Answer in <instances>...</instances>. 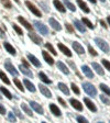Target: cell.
I'll return each instance as SVG.
<instances>
[{
	"mask_svg": "<svg viewBox=\"0 0 110 123\" xmlns=\"http://www.w3.org/2000/svg\"><path fill=\"white\" fill-rule=\"evenodd\" d=\"M95 43L97 44L98 47H99L103 52H105V53H109L110 52L109 45H108V43L106 41H104V40H101V38H99V37H96L95 38Z\"/></svg>",
	"mask_w": 110,
	"mask_h": 123,
	"instance_id": "obj_1",
	"label": "cell"
},
{
	"mask_svg": "<svg viewBox=\"0 0 110 123\" xmlns=\"http://www.w3.org/2000/svg\"><path fill=\"white\" fill-rule=\"evenodd\" d=\"M83 88L86 91V93H88L89 96L94 97V96L97 95V90H96V88L90 82H83Z\"/></svg>",
	"mask_w": 110,
	"mask_h": 123,
	"instance_id": "obj_2",
	"label": "cell"
},
{
	"mask_svg": "<svg viewBox=\"0 0 110 123\" xmlns=\"http://www.w3.org/2000/svg\"><path fill=\"white\" fill-rule=\"evenodd\" d=\"M33 24H34V26H35V29L41 34H43V35H47V34H49V29L46 28V25H44L43 23L39 22V21H34Z\"/></svg>",
	"mask_w": 110,
	"mask_h": 123,
	"instance_id": "obj_3",
	"label": "cell"
},
{
	"mask_svg": "<svg viewBox=\"0 0 110 123\" xmlns=\"http://www.w3.org/2000/svg\"><path fill=\"white\" fill-rule=\"evenodd\" d=\"M5 68L7 69V70L10 73L11 75H13V76H18V74H19L18 70L14 68V66L11 64V62L9 61V59H7V61L5 62Z\"/></svg>",
	"mask_w": 110,
	"mask_h": 123,
	"instance_id": "obj_4",
	"label": "cell"
},
{
	"mask_svg": "<svg viewBox=\"0 0 110 123\" xmlns=\"http://www.w3.org/2000/svg\"><path fill=\"white\" fill-rule=\"evenodd\" d=\"M26 7L30 9V11L33 13V14H35L36 17H41V12H40V10H39L33 3H31L30 1H26Z\"/></svg>",
	"mask_w": 110,
	"mask_h": 123,
	"instance_id": "obj_5",
	"label": "cell"
},
{
	"mask_svg": "<svg viewBox=\"0 0 110 123\" xmlns=\"http://www.w3.org/2000/svg\"><path fill=\"white\" fill-rule=\"evenodd\" d=\"M30 105H31V108H32L34 111H36V112L40 113V114H43V113H44L43 108H42L41 105H39V103H36L35 101H31V102H30Z\"/></svg>",
	"mask_w": 110,
	"mask_h": 123,
	"instance_id": "obj_6",
	"label": "cell"
},
{
	"mask_svg": "<svg viewBox=\"0 0 110 123\" xmlns=\"http://www.w3.org/2000/svg\"><path fill=\"white\" fill-rule=\"evenodd\" d=\"M29 37H30L35 44H39V45H40V44L42 43V38L40 37L38 34L33 33V32H30V33H29Z\"/></svg>",
	"mask_w": 110,
	"mask_h": 123,
	"instance_id": "obj_7",
	"label": "cell"
},
{
	"mask_svg": "<svg viewBox=\"0 0 110 123\" xmlns=\"http://www.w3.org/2000/svg\"><path fill=\"white\" fill-rule=\"evenodd\" d=\"M49 22H50V25L52 26V28L54 29V30H56V31H61L62 30V26H61V24H59L58 22H57L55 19H53V18H51L49 20Z\"/></svg>",
	"mask_w": 110,
	"mask_h": 123,
	"instance_id": "obj_8",
	"label": "cell"
},
{
	"mask_svg": "<svg viewBox=\"0 0 110 123\" xmlns=\"http://www.w3.org/2000/svg\"><path fill=\"white\" fill-rule=\"evenodd\" d=\"M82 70H83V73H84V74L88 77V78H94L92 70L88 66H86V65H83V66H82Z\"/></svg>",
	"mask_w": 110,
	"mask_h": 123,
	"instance_id": "obj_9",
	"label": "cell"
},
{
	"mask_svg": "<svg viewBox=\"0 0 110 123\" xmlns=\"http://www.w3.org/2000/svg\"><path fill=\"white\" fill-rule=\"evenodd\" d=\"M39 88H40V91H41L46 98H52L51 91H50V90L47 89L45 86H43V85H40V86H39Z\"/></svg>",
	"mask_w": 110,
	"mask_h": 123,
	"instance_id": "obj_10",
	"label": "cell"
},
{
	"mask_svg": "<svg viewBox=\"0 0 110 123\" xmlns=\"http://www.w3.org/2000/svg\"><path fill=\"white\" fill-rule=\"evenodd\" d=\"M19 69H20L21 73H22V74H24L26 76H29V77H31V78L33 77V74H32V72L29 69V67H26V66L20 65V66H19Z\"/></svg>",
	"mask_w": 110,
	"mask_h": 123,
	"instance_id": "obj_11",
	"label": "cell"
},
{
	"mask_svg": "<svg viewBox=\"0 0 110 123\" xmlns=\"http://www.w3.org/2000/svg\"><path fill=\"white\" fill-rule=\"evenodd\" d=\"M28 58H29V61H31V63H32L34 66L41 67V63L39 62V59L36 58L34 55H32V54H28Z\"/></svg>",
	"mask_w": 110,
	"mask_h": 123,
	"instance_id": "obj_12",
	"label": "cell"
},
{
	"mask_svg": "<svg viewBox=\"0 0 110 123\" xmlns=\"http://www.w3.org/2000/svg\"><path fill=\"white\" fill-rule=\"evenodd\" d=\"M84 102L86 103V105H87V108L89 109L90 111H92V112H95V111H97V108H96V105H94V103L90 101L88 98H85L84 99Z\"/></svg>",
	"mask_w": 110,
	"mask_h": 123,
	"instance_id": "obj_13",
	"label": "cell"
},
{
	"mask_svg": "<svg viewBox=\"0 0 110 123\" xmlns=\"http://www.w3.org/2000/svg\"><path fill=\"white\" fill-rule=\"evenodd\" d=\"M73 49H75V52H77V54H84V47L80 45L78 42H74L73 43Z\"/></svg>",
	"mask_w": 110,
	"mask_h": 123,
	"instance_id": "obj_14",
	"label": "cell"
},
{
	"mask_svg": "<svg viewBox=\"0 0 110 123\" xmlns=\"http://www.w3.org/2000/svg\"><path fill=\"white\" fill-rule=\"evenodd\" d=\"M58 49H61V52H63V54H65L66 56H68V57H71V56H72V52L69 51V49H67L66 46H64V45H63V44L58 43Z\"/></svg>",
	"mask_w": 110,
	"mask_h": 123,
	"instance_id": "obj_15",
	"label": "cell"
},
{
	"mask_svg": "<svg viewBox=\"0 0 110 123\" xmlns=\"http://www.w3.org/2000/svg\"><path fill=\"white\" fill-rule=\"evenodd\" d=\"M92 68L95 69L96 73H97V74H99L100 76H104V75H105L104 69L101 68V66H100L99 64H97V63H92Z\"/></svg>",
	"mask_w": 110,
	"mask_h": 123,
	"instance_id": "obj_16",
	"label": "cell"
},
{
	"mask_svg": "<svg viewBox=\"0 0 110 123\" xmlns=\"http://www.w3.org/2000/svg\"><path fill=\"white\" fill-rule=\"evenodd\" d=\"M71 105H72L73 108H75L76 110H78V111H82L83 110V105H80V102H79V101H77V100L71 99Z\"/></svg>",
	"mask_w": 110,
	"mask_h": 123,
	"instance_id": "obj_17",
	"label": "cell"
},
{
	"mask_svg": "<svg viewBox=\"0 0 110 123\" xmlns=\"http://www.w3.org/2000/svg\"><path fill=\"white\" fill-rule=\"evenodd\" d=\"M74 24H75V26H76V28L79 30V32H82V33H85V32H86V28H85L84 24H83L80 21L74 20Z\"/></svg>",
	"mask_w": 110,
	"mask_h": 123,
	"instance_id": "obj_18",
	"label": "cell"
},
{
	"mask_svg": "<svg viewBox=\"0 0 110 123\" xmlns=\"http://www.w3.org/2000/svg\"><path fill=\"white\" fill-rule=\"evenodd\" d=\"M50 109H51L52 113H53L54 115H56V117H59V115L62 114V113H61V110H59L58 108H57L56 105H54V103H51V105H50Z\"/></svg>",
	"mask_w": 110,
	"mask_h": 123,
	"instance_id": "obj_19",
	"label": "cell"
},
{
	"mask_svg": "<svg viewBox=\"0 0 110 123\" xmlns=\"http://www.w3.org/2000/svg\"><path fill=\"white\" fill-rule=\"evenodd\" d=\"M3 46H5V49H7L8 53L11 54V55H13V56H14V55H15V49H13V46H11L10 44L8 43V42H5V43H3Z\"/></svg>",
	"mask_w": 110,
	"mask_h": 123,
	"instance_id": "obj_20",
	"label": "cell"
},
{
	"mask_svg": "<svg viewBox=\"0 0 110 123\" xmlns=\"http://www.w3.org/2000/svg\"><path fill=\"white\" fill-rule=\"evenodd\" d=\"M18 21L21 23V24H22V25H24V28H26V29H28V30H32V25H31V24L26 20H24L22 17H18Z\"/></svg>",
	"mask_w": 110,
	"mask_h": 123,
	"instance_id": "obj_21",
	"label": "cell"
},
{
	"mask_svg": "<svg viewBox=\"0 0 110 123\" xmlns=\"http://www.w3.org/2000/svg\"><path fill=\"white\" fill-rule=\"evenodd\" d=\"M23 82H24V86L26 87V89H28L29 91H31V92H35V87H34V85H33V84H31V82L29 81L28 79H24V80H23Z\"/></svg>",
	"mask_w": 110,
	"mask_h": 123,
	"instance_id": "obj_22",
	"label": "cell"
},
{
	"mask_svg": "<svg viewBox=\"0 0 110 123\" xmlns=\"http://www.w3.org/2000/svg\"><path fill=\"white\" fill-rule=\"evenodd\" d=\"M58 88H59V90H61L63 93H65L66 96H69V89L67 88V86L65 84H63V82H59V84H58Z\"/></svg>",
	"mask_w": 110,
	"mask_h": 123,
	"instance_id": "obj_23",
	"label": "cell"
},
{
	"mask_svg": "<svg viewBox=\"0 0 110 123\" xmlns=\"http://www.w3.org/2000/svg\"><path fill=\"white\" fill-rule=\"evenodd\" d=\"M57 67H58L59 69H61V72L62 73H64L65 75H68L69 74V70H68V68H67L66 66H65L62 62H57Z\"/></svg>",
	"mask_w": 110,
	"mask_h": 123,
	"instance_id": "obj_24",
	"label": "cell"
},
{
	"mask_svg": "<svg viewBox=\"0 0 110 123\" xmlns=\"http://www.w3.org/2000/svg\"><path fill=\"white\" fill-rule=\"evenodd\" d=\"M77 3H78V6L80 7V9H82L84 12H86V13H88L89 12V8L87 7V5L83 1V0H77Z\"/></svg>",
	"mask_w": 110,
	"mask_h": 123,
	"instance_id": "obj_25",
	"label": "cell"
},
{
	"mask_svg": "<svg viewBox=\"0 0 110 123\" xmlns=\"http://www.w3.org/2000/svg\"><path fill=\"white\" fill-rule=\"evenodd\" d=\"M42 54H43V57H44V59H45V62L47 63V64H50V65H53L54 64V59L50 56L47 52H43Z\"/></svg>",
	"mask_w": 110,
	"mask_h": 123,
	"instance_id": "obj_26",
	"label": "cell"
},
{
	"mask_svg": "<svg viewBox=\"0 0 110 123\" xmlns=\"http://www.w3.org/2000/svg\"><path fill=\"white\" fill-rule=\"evenodd\" d=\"M53 3H54V6L56 7V9H57L58 11H61V12H65V10H66V9H65V7L62 5L61 2H59L58 0H54Z\"/></svg>",
	"mask_w": 110,
	"mask_h": 123,
	"instance_id": "obj_27",
	"label": "cell"
},
{
	"mask_svg": "<svg viewBox=\"0 0 110 123\" xmlns=\"http://www.w3.org/2000/svg\"><path fill=\"white\" fill-rule=\"evenodd\" d=\"M39 77H40V79H41L43 82H45V84H51V82H52L51 80L47 78V76H46L44 73H42V72L39 73Z\"/></svg>",
	"mask_w": 110,
	"mask_h": 123,
	"instance_id": "obj_28",
	"label": "cell"
},
{
	"mask_svg": "<svg viewBox=\"0 0 110 123\" xmlns=\"http://www.w3.org/2000/svg\"><path fill=\"white\" fill-rule=\"evenodd\" d=\"M21 108H22V110L24 111L26 114L30 115V117H32V111L30 110V108L28 107V105H26V103H22V105H21Z\"/></svg>",
	"mask_w": 110,
	"mask_h": 123,
	"instance_id": "obj_29",
	"label": "cell"
},
{
	"mask_svg": "<svg viewBox=\"0 0 110 123\" xmlns=\"http://www.w3.org/2000/svg\"><path fill=\"white\" fill-rule=\"evenodd\" d=\"M99 87H100V89L103 90L105 93H107L108 96H110V88L108 87L107 85H105V84H100L99 85Z\"/></svg>",
	"mask_w": 110,
	"mask_h": 123,
	"instance_id": "obj_30",
	"label": "cell"
},
{
	"mask_svg": "<svg viewBox=\"0 0 110 123\" xmlns=\"http://www.w3.org/2000/svg\"><path fill=\"white\" fill-rule=\"evenodd\" d=\"M64 3H65V6H66V8H68L71 11H75L76 10V8H75V6L73 5L69 0H64Z\"/></svg>",
	"mask_w": 110,
	"mask_h": 123,
	"instance_id": "obj_31",
	"label": "cell"
},
{
	"mask_svg": "<svg viewBox=\"0 0 110 123\" xmlns=\"http://www.w3.org/2000/svg\"><path fill=\"white\" fill-rule=\"evenodd\" d=\"M0 90H1V92H2V93L8 98V99H12V95L9 92V90H8V89H6L5 87H1V88H0Z\"/></svg>",
	"mask_w": 110,
	"mask_h": 123,
	"instance_id": "obj_32",
	"label": "cell"
},
{
	"mask_svg": "<svg viewBox=\"0 0 110 123\" xmlns=\"http://www.w3.org/2000/svg\"><path fill=\"white\" fill-rule=\"evenodd\" d=\"M0 78H1V80H2L5 84H7V85H10V80L8 79V77L5 75V73H2V72H0Z\"/></svg>",
	"mask_w": 110,
	"mask_h": 123,
	"instance_id": "obj_33",
	"label": "cell"
},
{
	"mask_svg": "<svg viewBox=\"0 0 110 123\" xmlns=\"http://www.w3.org/2000/svg\"><path fill=\"white\" fill-rule=\"evenodd\" d=\"M13 81H14V84H15V86H17V87H18V89L19 90H21V91H24V88L22 87V84H21L20 82V80L19 79H17V78H14V80H13Z\"/></svg>",
	"mask_w": 110,
	"mask_h": 123,
	"instance_id": "obj_34",
	"label": "cell"
},
{
	"mask_svg": "<svg viewBox=\"0 0 110 123\" xmlns=\"http://www.w3.org/2000/svg\"><path fill=\"white\" fill-rule=\"evenodd\" d=\"M45 47H46L47 49H49V51L51 52V53L53 54V55H56V54H57L56 52H55V49H54V47H53V46H52L50 43H46V44H45Z\"/></svg>",
	"mask_w": 110,
	"mask_h": 123,
	"instance_id": "obj_35",
	"label": "cell"
},
{
	"mask_svg": "<svg viewBox=\"0 0 110 123\" xmlns=\"http://www.w3.org/2000/svg\"><path fill=\"white\" fill-rule=\"evenodd\" d=\"M0 1H1V3L5 6V8H8V9H10V8L12 7V5H11V2L9 1V0H0Z\"/></svg>",
	"mask_w": 110,
	"mask_h": 123,
	"instance_id": "obj_36",
	"label": "cell"
},
{
	"mask_svg": "<svg viewBox=\"0 0 110 123\" xmlns=\"http://www.w3.org/2000/svg\"><path fill=\"white\" fill-rule=\"evenodd\" d=\"M83 23H84V24H86V25H87L89 29H94V25H92V23L90 22L88 19H86V18L83 19Z\"/></svg>",
	"mask_w": 110,
	"mask_h": 123,
	"instance_id": "obj_37",
	"label": "cell"
},
{
	"mask_svg": "<svg viewBox=\"0 0 110 123\" xmlns=\"http://www.w3.org/2000/svg\"><path fill=\"white\" fill-rule=\"evenodd\" d=\"M13 112H14V113H15V115H17L18 118H20L21 120H23V119H24V118H23V115L21 114V112H20V111H19V110H18V109H17V108H15V107L13 108Z\"/></svg>",
	"mask_w": 110,
	"mask_h": 123,
	"instance_id": "obj_38",
	"label": "cell"
},
{
	"mask_svg": "<svg viewBox=\"0 0 110 123\" xmlns=\"http://www.w3.org/2000/svg\"><path fill=\"white\" fill-rule=\"evenodd\" d=\"M8 119H9V121H11V122H15V115L13 112H9L8 113Z\"/></svg>",
	"mask_w": 110,
	"mask_h": 123,
	"instance_id": "obj_39",
	"label": "cell"
},
{
	"mask_svg": "<svg viewBox=\"0 0 110 123\" xmlns=\"http://www.w3.org/2000/svg\"><path fill=\"white\" fill-rule=\"evenodd\" d=\"M100 100H101L105 105H110V100L108 99L106 96H100Z\"/></svg>",
	"mask_w": 110,
	"mask_h": 123,
	"instance_id": "obj_40",
	"label": "cell"
},
{
	"mask_svg": "<svg viewBox=\"0 0 110 123\" xmlns=\"http://www.w3.org/2000/svg\"><path fill=\"white\" fill-rule=\"evenodd\" d=\"M13 30H14L15 32L19 34V35H22V34H23V33H22V30H21V29L19 28L18 25H15V24H13Z\"/></svg>",
	"mask_w": 110,
	"mask_h": 123,
	"instance_id": "obj_41",
	"label": "cell"
},
{
	"mask_svg": "<svg viewBox=\"0 0 110 123\" xmlns=\"http://www.w3.org/2000/svg\"><path fill=\"white\" fill-rule=\"evenodd\" d=\"M72 89H73V91L75 92V93H76V95H79V89H78V87H77L76 85L75 84H72Z\"/></svg>",
	"mask_w": 110,
	"mask_h": 123,
	"instance_id": "obj_42",
	"label": "cell"
},
{
	"mask_svg": "<svg viewBox=\"0 0 110 123\" xmlns=\"http://www.w3.org/2000/svg\"><path fill=\"white\" fill-rule=\"evenodd\" d=\"M103 64H104V66H105L106 68H107L108 70L110 72V63H109V62H108L107 59H103Z\"/></svg>",
	"mask_w": 110,
	"mask_h": 123,
	"instance_id": "obj_43",
	"label": "cell"
},
{
	"mask_svg": "<svg viewBox=\"0 0 110 123\" xmlns=\"http://www.w3.org/2000/svg\"><path fill=\"white\" fill-rule=\"evenodd\" d=\"M88 51H89V53L91 54L92 56H97V52H96L95 49H92L91 46H88Z\"/></svg>",
	"mask_w": 110,
	"mask_h": 123,
	"instance_id": "obj_44",
	"label": "cell"
},
{
	"mask_svg": "<svg viewBox=\"0 0 110 123\" xmlns=\"http://www.w3.org/2000/svg\"><path fill=\"white\" fill-rule=\"evenodd\" d=\"M65 25H66V29H67V31H68L69 33H73V32H74V29H73V26L71 25V24H68V23H66Z\"/></svg>",
	"mask_w": 110,
	"mask_h": 123,
	"instance_id": "obj_45",
	"label": "cell"
},
{
	"mask_svg": "<svg viewBox=\"0 0 110 123\" xmlns=\"http://www.w3.org/2000/svg\"><path fill=\"white\" fill-rule=\"evenodd\" d=\"M77 121H78V122H84V123H87V120H86V119H85L84 117H78V118H77Z\"/></svg>",
	"mask_w": 110,
	"mask_h": 123,
	"instance_id": "obj_46",
	"label": "cell"
},
{
	"mask_svg": "<svg viewBox=\"0 0 110 123\" xmlns=\"http://www.w3.org/2000/svg\"><path fill=\"white\" fill-rule=\"evenodd\" d=\"M6 113V109H5V107H3L1 103H0V114H5Z\"/></svg>",
	"mask_w": 110,
	"mask_h": 123,
	"instance_id": "obj_47",
	"label": "cell"
},
{
	"mask_svg": "<svg viewBox=\"0 0 110 123\" xmlns=\"http://www.w3.org/2000/svg\"><path fill=\"white\" fill-rule=\"evenodd\" d=\"M58 101H59V103H61L62 105H64V107H66V102H65L64 100L62 99V98H58Z\"/></svg>",
	"mask_w": 110,
	"mask_h": 123,
	"instance_id": "obj_48",
	"label": "cell"
},
{
	"mask_svg": "<svg viewBox=\"0 0 110 123\" xmlns=\"http://www.w3.org/2000/svg\"><path fill=\"white\" fill-rule=\"evenodd\" d=\"M21 61H22V63H23V65H24V66H26V67H29V63L26 61V59H24V58H22V59H21Z\"/></svg>",
	"mask_w": 110,
	"mask_h": 123,
	"instance_id": "obj_49",
	"label": "cell"
},
{
	"mask_svg": "<svg viewBox=\"0 0 110 123\" xmlns=\"http://www.w3.org/2000/svg\"><path fill=\"white\" fill-rule=\"evenodd\" d=\"M100 24H101V25H103L105 29H107V24H106V23H105V21H103V20H101V21H100Z\"/></svg>",
	"mask_w": 110,
	"mask_h": 123,
	"instance_id": "obj_50",
	"label": "cell"
},
{
	"mask_svg": "<svg viewBox=\"0 0 110 123\" xmlns=\"http://www.w3.org/2000/svg\"><path fill=\"white\" fill-rule=\"evenodd\" d=\"M0 37L2 38V37H5V32H3L1 29H0Z\"/></svg>",
	"mask_w": 110,
	"mask_h": 123,
	"instance_id": "obj_51",
	"label": "cell"
},
{
	"mask_svg": "<svg viewBox=\"0 0 110 123\" xmlns=\"http://www.w3.org/2000/svg\"><path fill=\"white\" fill-rule=\"evenodd\" d=\"M68 64L71 65V66H72L73 68H74V70H75V69H76V66H75V65H74V63H73V62H68Z\"/></svg>",
	"mask_w": 110,
	"mask_h": 123,
	"instance_id": "obj_52",
	"label": "cell"
},
{
	"mask_svg": "<svg viewBox=\"0 0 110 123\" xmlns=\"http://www.w3.org/2000/svg\"><path fill=\"white\" fill-rule=\"evenodd\" d=\"M89 1H90L91 3H96V0H89Z\"/></svg>",
	"mask_w": 110,
	"mask_h": 123,
	"instance_id": "obj_53",
	"label": "cell"
},
{
	"mask_svg": "<svg viewBox=\"0 0 110 123\" xmlns=\"http://www.w3.org/2000/svg\"><path fill=\"white\" fill-rule=\"evenodd\" d=\"M107 20H108V23H109V25H110V17H108Z\"/></svg>",
	"mask_w": 110,
	"mask_h": 123,
	"instance_id": "obj_54",
	"label": "cell"
},
{
	"mask_svg": "<svg viewBox=\"0 0 110 123\" xmlns=\"http://www.w3.org/2000/svg\"><path fill=\"white\" fill-rule=\"evenodd\" d=\"M14 1H15V2H17V3H19V2H20V1H19V0H14Z\"/></svg>",
	"mask_w": 110,
	"mask_h": 123,
	"instance_id": "obj_55",
	"label": "cell"
},
{
	"mask_svg": "<svg viewBox=\"0 0 110 123\" xmlns=\"http://www.w3.org/2000/svg\"><path fill=\"white\" fill-rule=\"evenodd\" d=\"M100 1H101V2H105V1H106V0H100Z\"/></svg>",
	"mask_w": 110,
	"mask_h": 123,
	"instance_id": "obj_56",
	"label": "cell"
},
{
	"mask_svg": "<svg viewBox=\"0 0 110 123\" xmlns=\"http://www.w3.org/2000/svg\"><path fill=\"white\" fill-rule=\"evenodd\" d=\"M0 99H1V96H0Z\"/></svg>",
	"mask_w": 110,
	"mask_h": 123,
	"instance_id": "obj_57",
	"label": "cell"
}]
</instances>
